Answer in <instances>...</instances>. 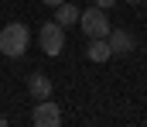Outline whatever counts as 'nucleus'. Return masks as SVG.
<instances>
[{
	"label": "nucleus",
	"mask_w": 147,
	"mask_h": 127,
	"mask_svg": "<svg viewBox=\"0 0 147 127\" xmlns=\"http://www.w3.org/2000/svg\"><path fill=\"white\" fill-rule=\"evenodd\" d=\"M38 41H41V48H45V55L58 58V55H62V48H65V28H62L58 21H48V24H41Z\"/></svg>",
	"instance_id": "obj_2"
},
{
	"label": "nucleus",
	"mask_w": 147,
	"mask_h": 127,
	"mask_svg": "<svg viewBox=\"0 0 147 127\" xmlns=\"http://www.w3.org/2000/svg\"><path fill=\"white\" fill-rule=\"evenodd\" d=\"M79 24H82V31H86L89 38H106V31H110V17H106L103 7L82 10V14H79Z\"/></svg>",
	"instance_id": "obj_3"
},
{
	"label": "nucleus",
	"mask_w": 147,
	"mask_h": 127,
	"mask_svg": "<svg viewBox=\"0 0 147 127\" xmlns=\"http://www.w3.org/2000/svg\"><path fill=\"white\" fill-rule=\"evenodd\" d=\"M0 52L7 58H17L28 52V28L21 21H10L7 28H0Z\"/></svg>",
	"instance_id": "obj_1"
},
{
	"label": "nucleus",
	"mask_w": 147,
	"mask_h": 127,
	"mask_svg": "<svg viewBox=\"0 0 147 127\" xmlns=\"http://www.w3.org/2000/svg\"><path fill=\"white\" fill-rule=\"evenodd\" d=\"M55 21H58L62 28H72V24H79V7H75V3H69V0H62V3L55 7Z\"/></svg>",
	"instance_id": "obj_7"
},
{
	"label": "nucleus",
	"mask_w": 147,
	"mask_h": 127,
	"mask_svg": "<svg viewBox=\"0 0 147 127\" xmlns=\"http://www.w3.org/2000/svg\"><path fill=\"white\" fill-rule=\"evenodd\" d=\"M41 3H48V7H58V3H62V0H41Z\"/></svg>",
	"instance_id": "obj_10"
},
{
	"label": "nucleus",
	"mask_w": 147,
	"mask_h": 127,
	"mask_svg": "<svg viewBox=\"0 0 147 127\" xmlns=\"http://www.w3.org/2000/svg\"><path fill=\"white\" fill-rule=\"evenodd\" d=\"M28 93H31V100H48L51 96V79L45 72H31L28 76Z\"/></svg>",
	"instance_id": "obj_6"
},
{
	"label": "nucleus",
	"mask_w": 147,
	"mask_h": 127,
	"mask_svg": "<svg viewBox=\"0 0 147 127\" xmlns=\"http://www.w3.org/2000/svg\"><path fill=\"white\" fill-rule=\"evenodd\" d=\"M3 124H7V117H3V113H0V127H3Z\"/></svg>",
	"instance_id": "obj_11"
},
{
	"label": "nucleus",
	"mask_w": 147,
	"mask_h": 127,
	"mask_svg": "<svg viewBox=\"0 0 147 127\" xmlns=\"http://www.w3.org/2000/svg\"><path fill=\"white\" fill-rule=\"evenodd\" d=\"M31 124L34 127H58L62 124V110H58V103H51V96L48 100H34Z\"/></svg>",
	"instance_id": "obj_4"
},
{
	"label": "nucleus",
	"mask_w": 147,
	"mask_h": 127,
	"mask_svg": "<svg viewBox=\"0 0 147 127\" xmlns=\"http://www.w3.org/2000/svg\"><path fill=\"white\" fill-rule=\"evenodd\" d=\"M130 3H140V0H130Z\"/></svg>",
	"instance_id": "obj_12"
},
{
	"label": "nucleus",
	"mask_w": 147,
	"mask_h": 127,
	"mask_svg": "<svg viewBox=\"0 0 147 127\" xmlns=\"http://www.w3.org/2000/svg\"><path fill=\"white\" fill-rule=\"evenodd\" d=\"M113 52L110 45H106V38H89V45H86V58L89 62H106Z\"/></svg>",
	"instance_id": "obj_8"
},
{
	"label": "nucleus",
	"mask_w": 147,
	"mask_h": 127,
	"mask_svg": "<svg viewBox=\"0 0 147 127\" xmlns=\"http://www.w3.org/2000/svg\"><path fill=\"white\" fill-rule=\"evenodd\" d=\"M106 45H110L113 55H127V52H134V48H137V45H134V35H130V31H123V28L106 31Z\"/></svg>",
	"instance_id": "obj_5"
},
{
	"label": "nucleus",
	"mask_w": 147,
	"mask_h": 127,
	"mask_svg": "<svg viewBox=\"0 0 147 127\" xmlns=\"http://www.w3.org/2000/svg\"><path fill=\"white\" fill-rule=\"evenodd\" d=\"M113 3H116V0H96V7H103V10H106V7H113Z\"/></svg>",
	"instance_id": "obj_9"
}]
</instances>
